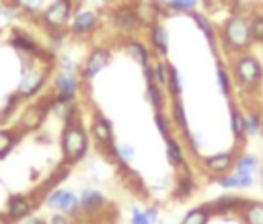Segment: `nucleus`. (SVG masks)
Listing matches in <instances>:
<instances>
[{
	"label": "nucleus",
	"mask_w": 263,
	"mask_h": 224,
	"mask_svg": "<svg viewBox=\"0 0 263 224\" xmlns=\"http://www.w3.org/2000/svg\"><path fill=\"white\" fill-rule=\"evenodd\" d=\"M261 132H263V129H261Z\"/></svg>",
	"instance_id": "obj_20"
},
{
	"label": "nucleus",
	"mask_w": 263,
	"mask_h": 224,
	"mask_svg": "<svg viewBox=\"0 0 263 224\" xmlns=\"http://www.w3.org/2000/svg\"><path fill=\"white\" fill-rule=\"evenodd\" d=\"M2 8H4V0H0V14H2Z\"/></svg>",
	"instance_id": "obj_18"
},
{
	"label": "nucleus",
	"mask_w": 263,
	"mask_h": 224,
	"mask_svg": "<svg viewBox=\"0 0 263 224\" xmlns=\"http://www.w3.org/2000/svg\"><path fill=\"white\" fill-rule=\"evenodd\" d=\"M129 224H150L148 218H146V214H144V208L134 206L129 210Z\"/></svg>",
	"instance_id": "obj_14"
},
{
	"label": "nucleus",
	"mask_w": 263,
	"mask_h": 224,
	"mask_svg": "<svg viewBox=\"0 0 263 224\" xmlns=\"http://www.w3.org/2000/svg\"><path fill=\"white\" fill-rule=\"evenodd\" d=\"M234 173H240V175H249V177H255L261 175V162H259V156L257 154H251V152H240L236 156V162H234Z\"/></svg>",
	"instance_id": "obj_8"
},
{
	"label": "nucleus",
	"mask_w": 263,
	"mask_h": 224,
	"mask_svg": "<svg viewBox=\"0 0 263 224\" xmlns=\"http://www.w3.org/2000/svg\"><path fill=\"white\" fill-rule=\"evenodd\" d=\"M164 154H166V160H168L175 169L181 171V169H187V166H189L187 154H185V144H183L179 138L171 136V138L164 140Z\"/></svg>",
	"instance_id": "obj_7"
},
{
	"label": "nucleus",
	"mask_w": 263,
	"mask_h": 224,
	"mask_svg": "<svg viewBox=\"0 0 263 224\" xmlns=\"http://www.w3.org/2000/svg\"><path fill=\"white\" fill-rule=\"evenodd\" d=\"M43 206L49 208L51 212L66 214L72 220L80 216V203H78V193L66 187H53L43 195Z\"/></svg>",
	"instance_id": "obj_2"
},
{
	"label": "nucleus",
	"mask_w": 263,
	"mask_h": 224,
	"mask_svg": "<svg viewBox=\"0 0 263 224\" xmlns=\"http://www.w3.org/2000/svg\"><path fill=\"white\" fill-rule=\"evenodd\" d=\"M212 216H214L212 210L208 208V203H203V206L191 208V210L183 216V220H181L179 224H210Z\"/></svg>",
	"instance_id": "obj_12"
},
{
	"label": "nucleus",
	"mask_w": 263,
	"mask_h": 224,
	"mask_svg": "<svg viewBox=\"0 0 263 224\" xmlns=\"http://www.w3.org/2000/svg\"><path fill=\"white\" fill-rule=\"evenodd\" d=\"M88 148H90V138H88L86 127L82 125L80 115L66 121L60 134V150H62L64 162L70 166L80 162L82 158H86Z\"/></svg>",
	"instance_id": "obj_1"
},
{
	"label": "nucleus",
	"mask_w": 263,
	"mask_h": 224,
	"mask_svg": "<svg viewBox=\"0 0 263 224\" xmlns=\"http://www.w3.org/2000/svg\"><path fill=\"white\" fill-rule=\"evenodd\" d=\"M144 214H146V218H148V222H150V224H156V222H158L160 212H158V208H156L154 203L146 206V208H144Z\"/></svg>",
	"instance_id": "obj_16"
},
{
	"label": "nucleus",
	"mask_w": 263,
	"mask_h": 224,
	"mask_svg": "<svg viewBox=\"0 0 263 224\" xmlns=\"http://www.w3.org/2000/svg\"><path fill=\"white\" fill-rule=\"evenodd\" d=\"M261 129H263V117H261L257 111L245 113V136H247V138L259 136Z\"/></svg>",
	"instance_id": "obj_13"
},
{
	"label": "nucleus",
	"mask_w": 263,
	"mask_h": 224,
	"mask_svg": "<svg viewBox=\"0 0 263 224\" xmlns=\"http://www.w3.org/2000/svg\"><path fill=\"white\" fill-rule=\"evenodd\" d=\"M45 224H74V220H72L70 216H66V214H58V212H53V214L45 220Z\"/></svg>",
	"instance_id": "obj_15"
},
{
	"label": "nucleus",
	"mask_w": 263,
	"mask_h": 224,
	"mask_svg": "<svg viewBox=\"0 0 263 224\" xmlns=\"http://www.w3.org/2000/svg\"><path fill=\"white\" fill-rule=\"evenodd\" d=\"M78 203L80 214H84L86 218H95L107 208V197L97 187H82L78 193Z\"/></svg>",
	"instance_id": "obj_5"
},
{
	"label": "nucleus",
	"mask_w": 263,
	"mask_h": 224,
	"mask_svg": "<svg viewBox=\"0 0 263 224\" xmlns=\"http://www.w3.org/2000/svg\"><path fill=\"white\" fill-rule=\"evenodd\" d=\"M195 189H197V183H195V179H193L189 166H187V169H181V171H179V177H177V181H175V197L185 199V197L193 195Z\"/></svg>",
	"instance_id": "obj_9"
},
{
	"label": "nucleus",
	"mask_w": 263,
	"mask_h": 224,
	"mask_svg": "<svg viewBox=\"0 0 263 224\" xmlns=\"http://www.w3.org/2000/svg\"><path fill=\"white\" fill-rule=\"evenodd\" d=\"M21 136H23V132L16 125L14 127H0V160L6 158L14 150Z\"/></svg>",
	"instance_id": "obj_10"
},
{
	"label": "nucleus",
	"mask_w": 263,
	"mask_h": 224,
	"mask_svg": "<svg viewBox=\"0 0 263 224\" xmlns=\"http://www.w3.org/2000/svg\"><path fill=\"white\" fill-rule=\"evenodd\" d=\"M0 224H2V216H0Z\"/></svg>",
	"instance_id": "obj_19"
},
{
	"label": "nucleus",
	"mask_w": 263,
	"mask_h": 224,
	"mask_svg": "<svg viewBox=\"0 0 263 224\" xmlns=\"http://www.w3.org/2000/svg\"><path fill=\"white\" fill-rule=\"evenodd\" d=\"M35 208H37V203L33 201L31 195L12 193V195L6 199L4 214H0V216H2V224H18L21 220L29 218Z\"/></svg>",
	"instance_id": "obj_3"
},
{
	"label": "nucleus",
	"mask_w": 263,
	"mask_h": 224,
	"mask_svg": "<svg viewBox=\"0 0 263 224\" xmlns=\"http://www.w3.org/2000/svg\"><path fill=\"white\" fill-rule=\"evenodd\" d=\"M238 214L245 224H263V201L247 199Z\"/></svg>",
	"instance_id": "obj_11"
},
{
	"label": "nucleus",
	"mask_w": 263,
	"mask_h": 224,
	"mask_svg": "<svg viewBox=\"0 0 263 224\" xmlns=\"http://www.w3.org/2000/svg\"><path fill=\"white\" fill-rule=\"evenodd\" d=\"M18 224H45V220L41 218V216H29V218H25V220H21Z\"/></svg>",
	"instance_id": "obj_17"
},
{
	"label": "nucleus",
	"mask_w": 263,
	"mask_h": 224,
	"mask_svg": "<svg viewBox=\"0 0 263 224\" xmlns=\"http://www.w3.org/2000/svg\"><path fill=\"white\" fill-rule=\"evenodd\" d=\"M245 197L240 195H222V197H216L214 201L208 203V208L212 210V214L216 216H226V214H238L245 206Z\"/></svg>",
	"instance_id": "obj_6"
},
{
	"label": "nucleus",
	"mask_w": 263,
	"mask_h": 224,
	"mask_svg": "<svg viewBox=\"0 0 263 224\" xmlns=\"http://www.w3.org/2000/svg\"><path fill=\"white\" fill-rule=\"evenodd\" d=\"M238 152L236 150H224V152H214L201 158V166L210 177H218V175H226L232 173L234 162H236Z\"/></svg>",
	"instance_id": "obj_4"
}]
</instances>
